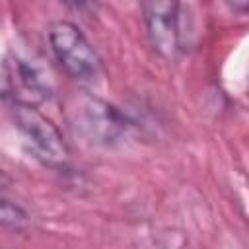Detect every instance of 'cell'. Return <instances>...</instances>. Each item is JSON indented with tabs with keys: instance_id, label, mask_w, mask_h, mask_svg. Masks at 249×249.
Masks as SVG:
<instances>
[{
	"instance_id": "1",
	"label": "cell",
	"mask_w": 249,
	"mask_h": 249,
	"mask_svg": "<svg viewBox=\"0 0 249 249\" xmlns=\"http://www.w3.org/2000/svg\"><path fill=\"white\" fill-rule=\"evenodd\" d=\"M64 119L74 136L97 148L119 146L130 132V121L113 103L78 89L64 99Z\"/></svg>"
},
{
	"instance_id": "2",
	"label": "cell",
	"mask_w": 249,
	"mask_h": 249,
	"mask_svg": "<svg viewBox=\"0 0 249 249\" xmlns=\"http://www.w3.org/2000/svg\"><path fill=\"white\" fill-rule=\"evenodd\" d=\"M47 39L54 60L70 78L84 84H95L101 78V58L76 23L66 19L53 21Z\"/></svg>"
},
{
	"instance_id": "3",
	"label": "cell",
	"mask_w": 249,
	"mask_h": 249,
	"mask_svg": "<svg viewBox=\"0 0 249 249\" xmlns=\"http://www.w3.org/2000/svg\"><path fill=\"white\" fill-rule=\"evenodd\" d=\"M16 128L19 130L27 150L35 160L53 169H64L70 161V148L58 126L29 103H14L12 111Z\"/></svg>"
},
{
	"instance_id": "4",
	"label": "cell",
	"mask_w": 249,
	"mask_h": 249,
	"mask_svg": "<svg viewBox=\"0 0 249 249\" xmlns=\"http://www.w3.org/2000/svg\"><path fill=\"white\" fill-rule=\"evenodd\" d=\"M140 8L150 45L161 58L175 60L177 54L183 51V31H181L183 4L167 2V0H152V2H144Z\"/></svg>"
},
{
	"instance_id": "5",
	"label": "cell",
	"mask_w": 249,
	"mask_h": 249,
	"mask_svg": "<svg viewBox=\"0 0 249 249\" xmlns=\"http://www.w3.org/2000/svg\"><path fill=\"white\" fill-rule=\"evenodd\" d=\"M8 82L14 97L18 95L16 103L37 105L41 101H47L54 89L49 70L41 64V60L27 54H14L10 58Z\"/></svg>"
},
{
	"instance_id": "6",
	"label": "cell",
	"mask_w": 249,
	"mask_h": 249,
	"mask_svg": "<svg viewBox=\"0 0 249 249\" xmlns=\"http://www.w3.org/2000/svg\"><path fill=\"white\" fill-rule=\"evenodd\" d=\"M29 226V214L14 200L0 193V228L21 231Z\"/></svg>"
},
{
	"instance_id": "7",
	"label": "cell",
	"mask_w": 249,
	"mask_h": 249,
	"mask_svg": "<svg viewBox=\"0 0 249 249\" xmlns=\"http://www.w3.org/2000/svg\"><path fill=\"white\" fill-rule=\"evenodd\" d=\"M247 6H249L247 2H233V4H231V10H235V12H245Z\"/></svg>"
},
{
	"instance_id": "8",
	"label": "cell",
	"mask_w": 249,
	"mask_h": 249,
	"mask_svg": "<svg viewBox=\"0 0 249 249\" xmlns=\"http://www.w3.org/2000/svg\"><path fill=\"white\" fill-rule=\"evenodd\" d=\"M0 249H2V247H0Z\"/></svg>"
}]
</instances>
